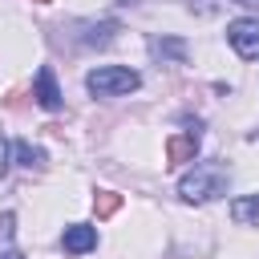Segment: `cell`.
<instances>
[{
	"label": "cell",
	"mask_w": 259,
	"mask_h": 259,
	"mask_svg": "<svg viewBox=\"0 0 259 259\" xmlns=\"http://www.w3.org/2000/svg\"><path fill=\"white\" fill-rule=\"evenodd\" d=\"M231 219H235L239 227H259V190L231 198Z\"/></svg>",
	"instance_id": "cell-8"
},
{
	"label": "cell",
	"mask_w": 259,
	"mask_h": 259,
	"mask_svg": "<svg viewBox=\"0 0 259 259\" xmlns=\"http://www.w3.org/2000/svg\"><path fill=\"white\" fill-rule=\"evenodd\" d=\"M235 4H243V8H255V12H259V0H235Z\"/></svg>",
	"instance_id": "cell-14"
},
{
	"label": "cell",
	"mask_w": 259,
	"mask_h": 259,
	"mask_svg": "<svg viewBox=\"0 0 259 259\" xmlns=\"http://www.w3.org/2000/svg\"><path fill=\"white\" fill-rule=\"evenodd\" d=\"M32 97H36V105H40V109H49V113H57V109H61V89H57V77H53V69H49V65L36 73V81H32Z\"/></svg>",
	"instance_id": "cell-6"
},
{
	"label": "cell",
	"mask_w": 259,
	"mask_h": 259,
	"mask_svg": "<svg viewBox=\"0 0 259 259\" xmlns=\"http://www.w3.org/2000/svg\"><path fill=\"white\" fill-rule=\"evenodd\" d=\"M69 28H73L77 49H105L117 36V20H109V16L105 20H73Z\"/></svg>",
	"instance_id": "cell-4"
},
{
	"label": "cell",
	"mask_w": 259,
	"mask_h": 259,
	"mask_svg": "<svg viewBox=\"0 0 259 259\" xmlns=\"http://www.w3.org/2000/svg\"><path fill=\"white\" fill-rule=\"evenodd\" d=\"M8 154H12V150H8V138L0 134V178H4V170H8Z\"/></svg>",
	"instance_id": "cell-13"
},
{
	"label": "cell",
	"mask_w": 259,
	"mask_h": 259,
	"mask_svg": "<svg viewBox=\"0 0 259 259\" xmlns=\"http://www.w3.org/2000/svg\"><path fill=\"white\" fill-rule=\"evenodd\" d=\"M227 178H231V170L223 162H194V170L182 174V182H178V198L182 202H210L227 190Z\"/></svg>",
	"instance_id": "cell-1"
},
{
	"label": "cell",
	"mask_w": 259,
	"mask_h": 259,
	"mask_svg": "<svg viewBox=\"0 0 259 259\" xmlns=\"http://www.w3.org/2000/svg\"><path fill=\"white\" fill-rule=\"evenodd\" d=\"M12 154H16V162H20L24 170H45V162H49V154H45L40 146H32L28 138H20V142L12 146Z\"/></svg>",
	"instance_id": "cell-10"
},
{
	"label": "cell",
	"mask_w": 259,
	"mask_h": 259,
	"mask_svg": "<svg viewBox=\"0 0 259 259\" xmlns=\"http://www.w3.org/2000/svg\"><path fill=\"white\" fill-rule=\"evenodd\" d=\"M61 247H65L69 255H89V251L97 247V227H89V223H73V227H65Z\"/></svg>",
	"instance_id": "cell-5"
},
{
	"label": "cell",
	"mask_w": 259,
	"mask_h": 259,
	"mask_svg": "<svg viewBox=\"0 0 259 259\" xmlns=\"http://www.w3.org/2000/svg\"><path fill=\"white\" fill-rule=\"evenodd\" d=\"M190 8L198 16H210V12H219V0H190Z\"/></svg>",
	"instance_id": "cell-12"
},
{
	"label": "cell",
	"mask_w": 259,
	"mask_h": 259,
	"mask_svg": "<svg viewBox=\"0 0 259 259\" xmlns=\"http://www.w3.org/2000/svg\"><path fill=\"white\" fill-rule=\"evenodd\" d=\"M194 158H198V134L194 130L166 138V162L170 166H182V162H194Z\"/></svg>",
	"instance_id": "cell-7"
},
{
	"label": "cell",
	"mask_w": 259,
	"mask_h": 259,
	"mask_svg": "<svg viewBox=\"0 0 259 259\" xmlns=\"http://www.w3.org/2000/svg\"><path fill=\"white\" fill-rule=\"evenodd\" d=\"M36 4H49V0H36Z\"/></svg>",
	"instance_id": "cell-15"
},
{
	"label": "cell",
	"mask_w": 259,
	"mask_h": 259,
	"mask_svg": "<svg viewBox=\"0 0 259 259\" xmlns=\"http://www.w3.org/2000/svg\"><path fill=\"white\" fill-rule=\"evenodd\" d=\"M142 85V77L125 65H101V69H89L85 73V89L93 97H125Z\"/></svg>",
	"instance_id": "cell-2"
},
{
	"label": "cell",
	"mask_w": 259,
	"mask_h": 259,
	"mask_svg": "<svg viewBox=\"0 0 259 259\" xmlns=\"http://www.w3.org/2000/svg\"><path fill=\"white\" fill-rule=\"evenodd\" d=\"M150 53H154L158 61L182 65V61H186V40H182V36H154V40H150Z\"/></svg>",
	"instance_id": "cell-9"
},
{
	"label": "cell",
	"mask_w": 259,
	"mask_h": 259,
	"mask_svg": "<svg viewBox=\"0 0 259 259\" xmlns=\"http://www.w3.org/2000/svg\"><path fill=\"white\" fill-rule=\"evenodd\" d=\"M227 40L243 61H259V16H239L227 24Z\"/></svg>",
	"instance_id": "cell-3"
},
{
	"label": "cell",
	"mask_w": 259,
	"mask_h": 259,
	"mask_svg": "<svg viewBox=\"0 0 259 259\" xmlns=\"http://www.w3.org/2000/svg\"><path fill=\"white\" fill-rule=\"evenodd\" d=\"M117 206H121V194H113V190H97V198H93V214H97V219H109Z\"/></svg>",
	"instance_id": "cell-11"
}]
</instances>
